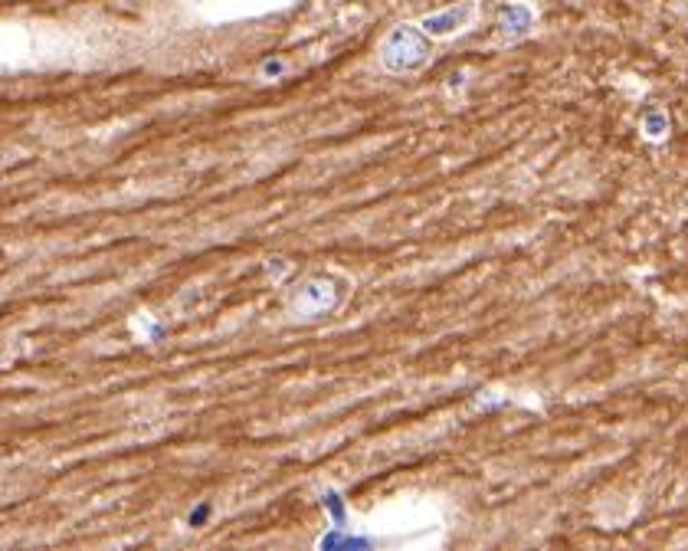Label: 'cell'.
Masks as SVG:
<instances>
[{
	"mask_svg": "<svg viewBox=\"0 0 688 551\" xmlns=\"http://www.w3.org/2000/svg\"><path fill=\"white\" fill-rule=\"evenodd\" d=\"M433 37L426 33L420 23H403L387 33V40L381 46V63L394 73H413L430 60Z\"/></svg>",
	"mask_w": 688,
	"mask_h": 551,
	"instance_id": "6da1fadb",
	"label": "cell"
},
{
	"mask_svg": "<svg viewBox=\"0 0 688 551\" xmlns=\"http://www.w3.org/2000/svg\"><path fill=\"white\" fill-rule=\"evenodd\" d=\"M476 20H479V0H459V4L440 10V14L423 17L420 27L430 33L433 40H446V37H456L462 30H469Z\"/></svg>",
	"mask_w": 688,
	"mask_h": 551,
	"instance_id": "7a4b0ae2",
	"label": "cell"
}]
</instances>
